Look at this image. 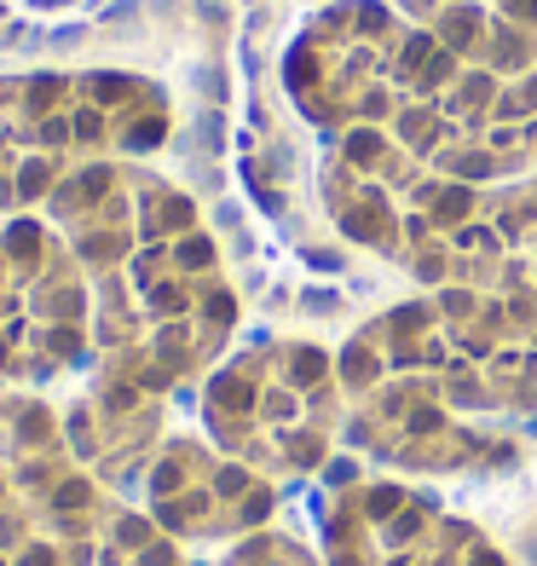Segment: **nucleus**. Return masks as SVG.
<instances>
[{"label":"nucleus","mask_w":537,"mask_h":566,"mask_svg":"<svg viewBox=\"0 0 537 566\" xmlns=\"http://www.w3.org/2000/svg\"><path fill=\"white\" fill-rule=\"evenodd\" d=\"M463 70L468 64L451 59L393 0H329L284 53L289 98L329 134H393L399 122L440 105Z\"/></svg>","instance_id":"nucleus-2"},{"label":"nucleus","mask_w":537,"mask_h":566,"mask_svg":"<svg viewBox=\"0 0 537 566\" xmlns=\"http://www.w3.org/2000/svg\"><path fill=\"white\" fill-rule=\"evenodd\" d=\"M209 428L249 462L313 469L336 428V370L318 347H249L209 381Z\"/></svg>","instance_id":"nucleus-4"},{"label":"nucleus","mask_w":537,"mask_h":566,"mask_svg":"<svg viewBox=\"0 0 537 566\" xmlns=\"http://www.w3.org/2000/svg\"><path fill=\"white\" fill-rule=\"evenodd\" d=\"M468 70L520 75L537 64V0H393Z\"/></svg>","instance_id":"nucleus-6"},{"label":"nucleus","mask_w":537,"mask_h":566,"mask_svg":"<svg viewBox=\"0 0 537 566\" xmlns=\"http://www.w3.org/2000/svg\"><path fill=\"white\" fill-rule=\"evenodd\" d=\"M168 139V98L122 70L0 75V209L53 197L75 168Z\"/></svg>","instance_id":"nucleus-3"},{"label":"nucleus","mask_w":537,"mask_h":566,"mask_svg":"<svg viewBox=\"0 0 537 566\" xmlns=\"http://www.w3.org/2000/svg\"><path fill=\"white\" fill-rule=\"evenodd\" d=\"M53 220L93 295L105 376L139 394L209 365L232 336V290L197 209L122 157L75 168L53 191Z\"/></svg>","instance_id":"nucleus-1"},{"label":"nucleus","mask_w":537,"mask_h":566,"mask_svg":"<svg viewBox=\"0 0 537 566\" xmlns=\"http://www.w3.org/2000/svg\"><path fill=\"white\" fill-rule=\"evenodd\" d=\"M93 329L87 272L64 231L18 220L0 231V381H46L75 365Z\"/></svg>","instance_id":"nucleus-5"}]
</instances>
